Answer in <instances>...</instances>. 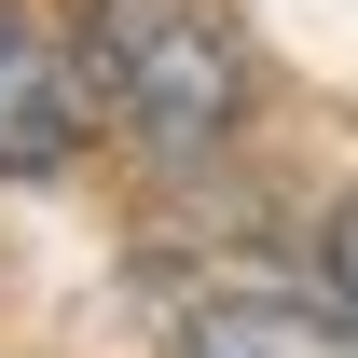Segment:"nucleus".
<instances>
[{
  "label": "nucleus",
  "instance_id": "obj_1",
  "mask_svg": "<svg viewBox=\"0 0 358 358\" xmlns=\"http://www.w3.org/2000/svg\"><path fill=\"white\" fill-rule=\"evenodd\" d=\"M83 83L152 152H221L248 124V55L207 0H83Z\"/></svg>",
  "mask_w": 358,
  "mask_h": 358
},
{
  "label": "nucleus",
  "instance_id": "obj_2",
  "mask_svg": "<svg viewBox=\"0 0 358 358\" xmlns=\"http://www.w3.org/2000/svg\"><path fill=\"white\" fill-rule=\"evenodd\" d=\"M83 110H96L83 55L55 42L42 14L0 0V179H55L69 152H83Z\"/></svg>",
  "mask_w": 358,
  "mask_h": 358
},
{
  "label": "nucleus",
  "instance_id": "obj_3",
  "mask_svg": "<svg viewBox=\"0 0 358 358\" xmlns=\"http://www.w3.org/2000/svg\"><path fill=\"white\" fill-rule=\"evenodd\" d=\"M179 358H358V317L248 289V303H207V317H193V331H179Z\"/></svg>",
  "mask_w": 358,
  "mask_h": 358
},
{
  "label": "nucleus",
  "instance_id": "obj_4",
  "mask_svg": "<svg viewBox=\"0 0 358 358\" xmlns=\"http://www.w3.org/2000/svg\"><path fill=\"white\" fill-rule=\"evenodd\" d=\"M317 262H331V317H358V193L331 207V234H317Z\"/></svg>",
  "mask_w": 358,
  "mask_h": 358
}]
</instances>
